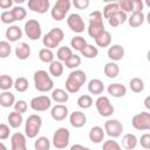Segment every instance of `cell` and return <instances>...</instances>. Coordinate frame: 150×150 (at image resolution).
Listing matches in <instances>:
<instances>
[{
	"mask_svg": "<svg viewBox=\"0 0 150 150\" xmlns=\"http://www.w3.org/2000/svg\"><path fill=\"white\" fill-rule=\"evenodd\" d=\"M54 57H55V55H54V53H53L52 49L42 48L39 52V59L42 62H45V63H52L54 61Z\"/></svg>",
	"mask_w": 150,
	"mask_h": 150,
	"instance_id": "39",
	"label": "cell"
},
{
	"mask_svg": "<svg viewBox=\"0 0 150 150\" xmlns=\"http://www.w3.org/2000/svg\"><path fill=\"white\" fill-rule=\"evenodd\" d=\"M50 116L54 121L60 122L67 118L68 116V108L64 104H56L50 110Z\"/></svg>",
	"mask_w": 150,
	"mask_h": 150,
	"instance_id": "18",
	"label": "cell"
},
{
	"mask_svg": "<svg viewBox=\"0 0 150 150\" xmlns=\"http://www.w3.org/2000/svg\"><path fill=\"white\" fill-rule=\"evenodd\" d=\"M81 56H79L77 54H74L73 53V55L66 61V62H63L64 63V66L67 67V68H69V69H75V68H77L80 64H81Z\"/></svg>",
	"mask_w": 150,
	"mask_h": 150,
	"instance_id": "44",
	"label": "cell"
},
{
	"mask_svg": "<svg viewBox=\"0 0 150 150\" xmlns=\"http://www.w3.org/2000/svg\"><path fill=\"white\" fill-rule=\"evenodd\" d=\"M129 87L131 89V91L138 94V93H142L145 88V84H144V81L139 77H132L130 81H129Z\"/></svg>",
	"mask_w": 150,
	"mask_h": 150,
	"instance_id": "34",
	"label": "cell"
},
{
	"mask_svg": "<svg viewBox=\"0 0 150 150\" xmlns=\"http://www.w3.org/2000/svg\"><path fill=\"white\" fill-rule=\"evenodd\" d=\"M89 4H90L89 0H74L73 1V5L77 9H86L89 6Z\"/></svg>",
	"mask_w": 150,
	"mask_h": 150,
	"instance_id": "52",
	"label": "cell"
},
{
	"mask_svg": "<svg viewBox=\"0 0 150 150\" xmlns=\"http://www.w3.org/2000/svg\"><path fill=\"white\" fill-rule=\"evenodd\" d=\"M139 143H141V146L145 150H149L150 149V134L149 132H145L141 136V139H139Z\"/></svg>",
	"mask_w": 150,
	"mask_h": 150,
	"instance_id": "51",
	"label": "cell"
},
{
	"mask_svg": "<svg viewBox=\"0 0 150 150\" xmlns=\"http://www.w3.org/2000/svg\"><path fill=\"white\" fill-rule=\"evenodd\" d=\"M124 48L121 46V45H112L108 48V57L110 59V61L112 62H116V61H120L124 57Z\"/></svg>",
	"mask_w": 150,
	"mask_h": 150,
	"instance_id": "19",
	"label": "cell"
},
{
	"mask_svg": "<svg viewBox=\"0 0 150 150\" xmlns=\"http://www.w3.org/2000/svg\"><path fill=\"white\" fill-rule=\"evenodd\" d=\"M107 91H108V94L111 95L112 97L120 98V97L125 96V94H127V88H125V86H123V84H121V83H111V84L108 86Z\"/></svg>",
	"mask_w": 150,
	"mask_h": 150,
	"instance_id": "20",
	"label": "cell"
},
{
	"mask_svg": "<svg viewBox=\"0 0 150 150\" xmlns=\"http://www.w3.org/2000/svg\"><path fill=\"white\" fill-rule=\"evenodd\" d=\"M95 105H96V110L100 114V116L102 117H109L114 114V105L111 104L110 100L108 96H102L100 95L97 97V100L95 101Z\"/></svg>",
	"mask_w": 150,
	"mask_h": 150,
	"instance_id": "8",
	"label": "cell"
},
{
	"mask_svg": "<svg viewBox=\"0 0 150 150\" xmlns=\"http://www.w3.org/2000/svg\"><path fill=\"white\" fill-rule=\"evenodd\" d=\"M88 34L94 40L100 36L104 30V23H103V15L101 11H94L89 14V25H88Z\"/></svg>",
	"mask_w": 150,
	"mask_h": 150,
	"instance_id": "2",
	"label": "cell"
},
{
	"mask_svg": "<svg viewBox=\"0 0 150 150\" xmlns=\"http://www.w3.org/2000/svg\"><path fill=\"white\" fill-rule=\"evenodd\" d=\"M69 139H70V131L67 128L61 127L56 129V131L54 132L52 142L56 149L61 150V149H64L69 144Z\"/></svg>",
	"mask_w": 150,
	"mask_h": 150,
	"instance_id": "7",
	"label": "cell"
},
{
	"mask_svg": "<svg viewBox=\"0 0 150 150\" xmlns=\"http://www.w3.org/2000/svg\"><path fill=\"white\" fill-rule=\"evenodd\" d=\"M118 7L122 12L127 13H132L134 12V1L132 0H120L118 2Z\"/></svg>",
	"mask_w": 150,
	"mask_h": 150,
	"instance_id": "46",
	"label": "cell"
},
{
	"mask_svg": "<svg viewBox=\"0 0 150 150\" xmlns=\"http://www.w3.org/2000/svg\"><path fill=\"white\" fill-rule=\"evenodd\" d=\"M53 101H55L56 103H66L69 100V94L61 88H56L52 90V97Z\"/></svg>",
	"mask_w": 150,
	"mask_h": 150,
	"instance_id": "29",
	"label": "cell"
},
{
	"mask_svg": "<svg viewBox=\"0 0 150 150\" xmlns=\"http://www.w3.org/2000/svg\"><path fill=\"white\" fill-rule=\"evenodd\" d=\"M102 150H122V146L118 144L117 141H115L114 138H110L103 142Z\"/></svg>",
	"mask_w": 150,
	"mask_h": 150,
	"instance_id": "47",
	"label": "cell"
},
{
	"mask_svg": "<svg viewBox=\"0 0 150 150\" xmlns=\"http://www.w3.org/2000/svg\"><path fill=\"white\" fill-rule=\"evenodd\" d=\"M149 100H150V96H146L145 97V100H144V105L148 108V109H150V104H149Z\"/></svg>",
	"mask_w": 150,
	"mask_h": 150,
	"instance_id": "56",
	"label": "cell"
},
{
	"mask_svg": "<svg viewBox=\"0 0 150 150\" xmlns=\"http://www.w3.org/2000/svg\"><path fill=\"white\" fill-rule=\"evenodd\" d=\"M86 81H87L86 73L81 69H74L73 71H70V74L66 80V83H64L66 91L70 94L77 93L82 88V86L86 83Z\"/></svg>",
	"mask_w": 150,
	"mask_h": 150,
	"instance_id": "1",
	"label": "cell"
},
{
	"mask_svg": "<svg viewBox=\"0 0 150 150\" xmlns=\"http://www.w3.org/2000/svg\"><path fill=\"white\" fill-rule=\"evenodd\" d=\"M104 132L111 137V138H117L122 135L123 131V124L118 121V120H108L104 122Z\"/></svg>",
	"mask_w": 150,
	"mask_h": 150,
	"instance_id": "11",
	"label": "cell"
},
{
	"mask_svg": "<svg viewBox=\"0 0 150 150\" xmlns=\"http://www.w3.org/2000/svg\"><path fill=\"white\" fill-rule=\"evenodd\" d=\"M13 84H14V80L12 79V76L7 74L0 75V90L7 91L13 87Z\"/></svg>",
	"mask_w": 150,
	"mask_h": 150,
	"instance_id": "37",
	"label": "cell"
},
{
	"mask_svg": "<svg viewBox=\"0 0 150 150\" xmlns=\"http://www.w3.org/2000/svg\"><path fill=\"white\" fill-rule=\"evenodd\" d=\"M131 124L136 130H141V131L150 130V112L141 111L134 115L131 118Z\"/></svg>",
	"mask_w": 150,
	"mask_h": 150,
	"instance_id": "9",
	"label": "cell"
},
{
	"mask_svg": "<svg viewBox=\"0 0 150 150\" xmlns=\"http://www.w3.org/2000/svg\"><path fill=\"white\" fill-rule=\"evenodd\" d=\"M11 150H27V141L25 134L14 132L11 136Z\"/></svg>",
	"mask_w": 150,
	"mask_h": 150,
	"instance_id": "15",
	"label": "cell"
},
{
	"mask_svg": "<svg viewBox=\"0 0 150 150\" xmlns=\"http://www.w3.org/2000/svg\"><path fill=\"white\" fill-rule=\"evenodd\" d=\"M15 56L19 60H27L30 56V47L26 42H21L15 47Z\"/></svg>",
	"mask_w": 150,
	"mask_h": 150,
	"instance_id": "25",
	"label": "cell"
},
{
	"mask_svg": "<svg viewBox=\"0 0 150 150\" xmlns=\"http://www.w3.org/2000/svg\"><path fill=\"white\" fill-rule=\"evenodd\" d=\"M138 144V139L134 134H125L122 137V146L127 150H134Z\"/></svg>",
	"mask_w": 150,
	"mask_h": 150,
	"instance_id": "26",
	"label": "cell"
},
{
	"mask_svg": "<svg viewBox=\"0 0 150 150\" xmlns=\"http://www.w3.org/2000/svg\"><path fill=\"white\" fill-rule=\"evenodd\" d=\"M69 123L74 128H82L87 123V116L80 110H75L69 115Z\"/></svg>",
	"mask_w": 150,
	"mask_h": 150,
	"instance_id": "16",
	"label": "cell"
},
{
	"mask_svg": "<svg viewBox=\"0 0 150 150\" xmlns=\"http://www.w3.org/2000/svg\"><path fill=\"white\" fill-rule=\"evenodd\" d=\"M127 19H128V16H127V14L124 13V12H122L121 9H118L116 13H114L109 19H108V22H109V25L111 26V27H118L120 25H123L125 21H127Z\"/></svg>",
	"mask_w": 150,
	"mask_h": 150,
	"instance_id": "22",
	"label": "cell"
},
{
	"mask_svg": "<svg viewBox=\"0 0 150 150\" xmlns=\"http://www.w3.org/2000/svg\"><path fill=\"white\" fill-rule=\"evenodd\" d=\"M15 103V96L13 93H11L9 90L7 91H2L0 94V105L4 108H11L13 107Z\"/></svg>",
	"mask_w": 150,
	"mask_h": 150,
	"instance_id": "27",
	"label": "cell"
},
{
	"mask_svg": "<svg viewBox=\"0 0 150 150\" xmlns=\"http://www.w3.org/2000/svg\"><path fill=\"white\" fill-rule=\"evenodd\" d=\"M67 25L70 28V30L75 32V33H82L86 29V23L84 20L82 19V16L77 13H71L68 18H67Z\"/></svg>",
	"mask_w": 150,
	"mask_h": 150,
	"instance_id": "13",
	"label": "cell"
},
{
	"mask_svg": "<svg viewBox=\"0 0 150 150\" xmlns=\"http://www.w3.org/2000/svg\"><path fill=\"white\" fill-rule=\"evenodd\" d=\"M120 9L118 7V4L117 2H109L104 7H103V12H102V15L104 19H109L114 13H116L117 11Z\"/></svg>",
	"mask_w": 150,
	"mask_h": 150,
	"instance_id": "40",
	"label": "cell"
},
{
	"mask_svg": "<svg viewBox=\"0 0 150 150\" xmlns=\"http://www.w3.org/2000/svg\"><path fill=\"white\" fill-rule=\"evenodd\" d=\"M22 29L18 26V25H11L6 32H5V36L7 39L8 42H16L22 38Z\"/></svg>",
	"mask_w": 150,
	"mask_h": 150,
	"instance_id": "17",
	"label": "cell"
},
{
	"mask_svg": "<svg viewBox=\"0 0 150 150\" xmlns=\"http://www.w3.org/2000/svg\"><path fill=\"white\" fill-rule=\"evenodd\" d=\"M42 127V118L38 114H32L25 122V136L28 138H35Z\"/></svg>",
	"mask_w": 150,
	"mask_h": 150,
	"instance_id": "4",
	"label": "cell"
},
{
	"mask_svg": "<svg viewBox=\"0 0 150 150\" xmlns=\"http://www.w3.org/2000/svg\"><path fill=\"white\" fill-rule=\"evenodd\" d=\"M0 20H1V22L6 23V25H11V23H13L15 21V19H14V16H13L11 11H4L1 13V15H0Z\"/></svg>",
	"mask_w": 150,
	"mask_h": 150,
	"instance_id": "49",
	"label": "cell"
},
{
	"mask_svg": "<svg viewBox=\"0 0 150 150\" xmlns=\"http://www.w3.org/2000/svg\"><path fill=\"white\" fill-rule=\"evenodd\" d=\"M12 53V46L8 41H0V59H7Z\"/></svg>",
	"mask_w": 150,
	"mask_h": 150,
	"instance_id": "45",
	"label": "cell"
},
{
	"mask_svg": "<svg viewBox=\"0 0 150 150\" xmlns=\"http://www.w3.org/2000/svg\"><path fill=\"white\" fill-rule=\"evenodd\" d=\"M71 2L69 0H57L53 8L50 9V15L55 21H62L66 18V14L69 12Z\"/></svg>",
	"mask_w": 150,
	"mask_h": 150,
	"instance_id": "6",
	"label": "cell"
},
{
	"mask_svg": "<svg viewBox=\"0 0 150 150\" xmlns=\"http://www.w3.org/2000/svg\"><path fill=\"white\" fill-rule=\"evenodd\" d=\"M33 80H34V87L38 91L47 93V91L53 90V88H54V82H53L49 73H47L43 69L36 70L33 75Z\"/></svg>",
	"mask_w": 150,
	"mask_h": 150,
	"instance_id": "3",
	"label": "cell"
},
{
	"mask_svg": "<svg viewBox=\"0 0 150 150\" xmlns=\"http://www.w3.org/2000/svg\"><path fill=\"white\" fill-rule=\"evenodd\" d=\"M63 38H64L63 30L59 27H54L43 36L42 43H43L45 48L53 49V48L59 47V45L63 41Z\"/></svg>",
	"mask_w": 150,
	"mask_h": 150,
	"instance_id": "5",
	"label": "cell"
},
{
	"mask_svg": "<svg viewBox=\"0 0 150 150\" xmlns=\"http://www.w3.org/2000/svg\"><path fill=\"white\" fill-rule=\"evenodd\" d=\"M93 103H94V101L90 95H81L77 98V105L82 109H89L93 105Z\"/></svg>",
	"mask_w": 150,
	"mask_h": 150,
	"instance_id": "43",
	"label": "cell"
},
{
	"mask_svg": "<svg viewBox=\"0 0 150 150\" xmlns=\"http://www.w3.org/2000/svg\"><path fill=\"white\" fill-rule=\"evenodd\" d=\"M13 6V0H0V8L8 9Z\"/></svg>",
	"mask_w": 150,
	"mask_h": 150,
	"instance_id": "54",
	"label": "cell"
},
{
	"mask_svg": "<svg viewBox=\"0 0 150 150\" xmlns=\"http://www.w3.org/2000/svg\"><path fill=\"white\" fill-rule=\"evenodd\" d=\"M29 105L34 111H46L52 107V98L47 95L35 96L30 100Z\"/></svg>",
	"mask_w": 150,
	"mask_h": 150,
	"instance_id": "12",
	"label": "cell"
},
{
	"mask_svg": "<svg viewBox=\"0 0 150 150\" xmlns=\"http://www.w3.org/2000/svg\"><path fill=\"white\" fill-rule=\"evenodd\" d=\"M7 122H8V125H9L11 128L16 129V128H19V127L22 124L23 117H22L21 114L16 112V111H12V112H9V115L7 116Z\"/></svg>",
	"mask_w": 150,
	"mask_h": 150,
	"instance_id": "30",
	"label": "cell"
},
{
	"mask_svg": "<svg viewBox=\"0 0 150 150\" xmlns=\"http://www.w3.org/2000/svg\"><path fill=\"white\" fill-rule=\"evenodd\" d=\"M0 150H8V149H7V146H6L2 142H0Z\"/></svg>",
	"mask_w": 150,
	"mask_h": 150,
	"instance_id": "57",
	"label": "cell"
},
{
	"mask_svg": "<svg viewBox=\"0 0 150 150\" xmlns=\"http://www.w3.org/2000/svg\"><path fill=\"white\" fill-rule=\"evenodd\" d=\"M69 150H91V149L88 148V146H84L82 144H74V145L70 146Z\"/></svg>",
	"mask_w": 150,
	"mask_h": 150,
	"instance_id": "55",
	"label": "cell"
},
{
	"mask_svg": "<svg viewBox=\"0 0 150 150\" xmlns=\"http://www.w3.org/2000/svg\"><path fill=\"white\" fill-rule=\"evenodd\" d=\"M23 29H25V34L27 35V38L32 41L39 40L41 38V34H42L41 25L35 19H29L28 21H26Z\"/></svg>",
	"mask_w": 150,
	"mask_h": 150,
	"instance_id": "10",
	"label": "cell"
},
{
	"mask_svg": "<svg viewBox=\"0 0 150 150\" xmlns=\"http://www.w3.org/2000/svg\"><path fill=\"white\" fill-rule=\"evenodd\" d=\"M14 111H16V112H19V114H23V112H26L27 111V109H28V104H27V102L25 101V100H19V101H15V103H14Z\"/></svg>",
	"mask_w": 150,
	"mask_h": 150,
	"instance_id": "48",
	"label": "cell"
},
{
	"mask_svg": "<svg viewBox=\"0 0 150 150\" xmlns=\"http://www.w3.org/2000/svg\"><path fill=\"white\" fill-rule=\"evenodd\" d=\"M144 19H145V16H144V13L143 12H132L127 20H128L130 27L137 28V27H141L143 25Z\"/></svg>",
	"mask_w": 150,
	"mask_h": 150,
	"instance_id": "24",
	"label": "cell"
},
{
	"mask_svg": "<svg viewBox=\"0 0 150 150\" xmlns=\"http://www.w3.org/2000/svg\"><path fill=\"white\" fill-rule=\"evenodd\" d=\"M15 21H22L26 16H27V11L22 7V6H14L12 9H11Z\"/></svg>",
	"mask_w": 150,
	"mask_h": 150,
	"instance_id": "42",
	"label": "cell"
},
{
	"mask_svg": "<svg viewBox=\"0 0 150 150\" xmlns=\"http://www.w3.org/2000/svg\"><path fill=\"white\" fill-rule=\"evenodd\" d=\"M82 56H84L86 59H95L98 55V49L97 47H95L94 45H89L87 43L86 47L80 52Z\"/></svg>",
	"mask_w": 150,
	"mask_h": 150,
	"instance_id": "35",
	"label": "cell"
},
{
	"mask_svg": "<svg viewBox=\"0 0 150 150\" xmlns=\"http://www.w3.org/2000/svg\"><path fill=\"white\" fill-rule=\"evenodd\" d=\"M87 45V41L83 36L81 35H77V36H74L71 40H70V47H71V50L75 49L77 52H81Z\"/></svg>",
	"mask_w": 150,
	"mask_h": 150,
	"instance_id": "36",
	"label": "cell"
},
{
	"mask_svg": "<svg viewBox=\"0 0 150 150\" xmlns=\"http://www.w3.org/2000/svg\"><path fill=\"white\" fill-rule=\"evenodd\" d=\"M49 75L54 76V77H60L62 74H63V70H64V66L62 62L57 61V60H54L52 63H49Z\"/></svg>",
	"mask_w": 150,
	"mask_h": 150,
	"instance_id": "31",
	"label": "cell"
},
{
	"mask_svg": "<svg viewBox=\"0 0 150 150\" xmlns=\"http://www.w3.org/2000/svg\"><path fill=\"white\" fill-rule=\"evenodd\" d=\"M13 87H14V89H15L16 91H19V93H25V91L28 89L29 83H28V80H27L26 77L20 76V77H18V79L14 81Z\"/></svg>",
	"mask_w": 150,
	"mask_h": 150,
	"instance_id": "41",
	"label": "cell"
},
{
	"mask_svg": "<svg viewBox=\"0 0 150 150\" xmlns=\"http://www.w3.org/2000/svg\"><path fill=\"white\" fill-rule=\"evenodd\" d=\"M71 55H73V50L70 47H67V46L60 47L56 52V59L60 62H66Z\"/></svg>",
	"mask_w": 150,
	"mask_h": 150,
	"instance_id": "33",
	"label": "cell"
},
{
	"mask_svg": "<svg viewBox=\"0 0 150 150\" xmlns=\"http://www.w3.org/2000/svg\"><path fill=\"white\" fill-rule=\"evenodd\" d=\"M27 5H28V8L32 12L43 14L49 9L50 1L49 0H28Z\"/></svg>",
	"mask_w": 150,
	"mask_h": 150,
	"instance_id": "14",
	"label": "cell"
},
{
	"mask_svg": "<svg viewBox=\"0 0 150 150\" xmlns=\"http://www.w3.org/2000/svg\"><path fill=\"white\" fill-rule=\"evenodd\" d=\"M103 71H104V75L109 79H115L117 77V75L120 74V67L116 62H112V61H109L108 63H105L104 68H103Z\"/></svg>",
	"mask_w": 150,
	"mask_h": 150,
	"instance_id": "28",
	"label": "cell"
},
{
	"mask_svg": "<svg viewBox=\"0 0 150 150\" xmlns=\"http://www.w3.org/2000/svg\"><path fill=\"white\" fill-rule=\"evenodd\" d=\"M95 43H96V46L102 47V48L109 47L110 43H111V34H110V32L104 30L100 36H97L95 39Z\"/></svg>",
	"mask_w": 150,
	"mask_h": 150,
	"instance_id": "32",
	"label": "cell"
},
{
	"mask_svg": "<svg viewBox=\"0 0 150 150\" xmlns=\"http://www.w3.org/2000/svg\"><path fill=\"white\" fill-rule=\"evenodd\" d=\"M88 91L94 95H101L104 91V84L100 79H91L88 82Z\"/></svg>",
	"mask_w": 150,
	"mask_h": 150,
	"instance_id": "23",
	"label": "cell"
},
{
	"mask_svg": "<svg viewBox=\"0 0 150 150\" xmlns=\"http://www.w3.org/2000/svg\"><path fill=\"white\" fill-rule=\"evenodd\" d=\"M35 150H50V141L46 136H40L34 142Z\"/></svg>",
	"mask_w": 150,
	"mask_h": 150,
	"instance_id": "38",
	"label": "cell"
},
{
	"mask_svg": "<svg viewBox=\"0 0 150 150\" xmlns=\"http://www.w3.org/2000/svg\"><path fill=\"white\" fill-rule=\"evenodd\" d=\"M104 136H105V132H104L103 128H101L100 125L93 127L89 131V139H90V142H93L95 144H98V143L103 142Z\"/></svg>",
	"mask_w": 150,
	"mask_h": 150,
	"instance_id": "21",
	"label": "cell"
},
{
	"mask_svg": "<svg viewBox=\"0 0 150 150\" xmlns=\"http://www.w3.org/2000/svg\"><path fill=\"white\" fill-rule=\"evenodd\" d=\"M11 134V129L9 125L5 124V123H0V141H5L9 137Z\"/></svg>",
	"mask_w": 150,
	"mask_h": 150,
	"instance_id": "50",
	"label": "cell"
},
{
	"mask_svg": "<svg viewBox=\"0 0 150 150\" xmlns=\"http://www.w3.org/2000/svg\"><path fill=\"white\" fill-rule=\"evenodd\" d=\"M134 1V12H143L144 2L142 0H132Z\"/></svg>",
	"mask_w": 150,
	"mask_h": 150,
	"instance_id": "53",
	"label": "cell"
}]
</instances>
